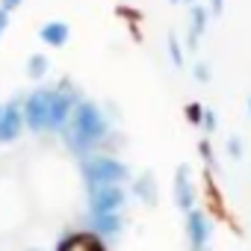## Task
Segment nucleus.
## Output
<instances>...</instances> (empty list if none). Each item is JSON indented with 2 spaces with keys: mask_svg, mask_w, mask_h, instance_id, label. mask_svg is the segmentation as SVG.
<instances>
[{
  "mask_svg": "<svg viewBox=\"0 0 251 251\" xmlns=\"http://www.w3.org/2000/svg\"><path fill=\"white\" fill-rule=\"evenodd\" d=\"M50 56L48 53H30L27 56V77L30 80H45L50 74Z\"/></svg>",
  "mask_w": 251,
  "mask_h": 251,
  "instance_id": "15",
  "label": "nucleus"
},
{
  "mask_svg": "<svg viewBox=\"0 0 251 251\" xmlns=\"http://www.w3.org/2000/svg\"><path fill=\"white\" fill-rule=\"evenodd\" d=\"M166 53H169V62H172L175 68H183V62H186V48H183V42H180V36H177L175 30L166 33Z\"/></svg>",
  "mask_w": 251,
  "mask_h": 251,
  "instance_id": "14",
  "label": "nucleus"
},
{
  "mask_svg": "<svg viewBox=\"0 0 251 251\" xmlns=\"http://www.w3.org/2000/svg\"><path fill=\"white\" fill-rule=\"evenodd\" d=\"M112 115L106 112V106H100L92 98H80V103L74 106L71 118L65 121V127L59 130L65 148L77 157H89L106 148V142H112Z\"/></svg>",
  "mask_w": 251,
  "mask_h": 251,
  "instance_id": "1",
  "label": "nucleus"
},
{
  "mask_svg": "<svg viewBox=\"0 0 251 251\" xmlns=\"http://www.w3.org/2000/svg\"><path fill=\"white\" fill-rule=\"evenodd\" d=\"M201 127H204V133H207V136H213V133H216V127H219V115H216V109H204Z\"/></svg>",
  "mask_w": 251,
  "mask_h": 251,
  "instance_id": "20",
  "label": "nucleus"
},
{
  "mask_svg": "<svg viewBox=\"0 0 251 251\" xmlns=\"http://www.w3.org/2000/svg\"><path fill=\"white\" fill-rule=\"evenodd\" d=\"M225 154H227L233 163H239V160L245 157V145H242V139H239V136H227V142H225Z\"/></svg>",
  "mask_w": 251,
  "mask_h": 251,
  "instance_id": "16",
  "label": "nucleus"
},
{
  "mask_svg": "<svg viewBox=\"0 0 251 251\" xmlns=\"http://www.w3.org/2000/svg\"><path fill=\"white\" fill-rule=\"evenodd\" d=\"M169 3H180V0H169Z\"/></svg>",
  "mask_w": 251,
  "mask_h": 251,
  "instance_id": "26",
  "label": "nucleus"
},
{
  "mask_svg": "<svg viewBox=\"0 0 251 251\" xmlns=\"http://www.w3.org/2000/svg\"><path fill=\"white\" fill-rule=\"evenodd\" d=\"M0 6H3L6 12H15V9H21V6H24V0H0Z\"/></svg>",
  "mask_w": 251,
  "mask_h": 251,
  "instance_id": "22",
  "label": "nucleus"
},
{
  "mask_svg": "<svg viewBox=\"0 0 251 251\" xmlns=\"http://www.w3.org/2000/svg\"><path fill=\"white\" fill-rule=\"evenodd\" d=\"M9 15H12V12H6L3 6H0V39H3L6 30H9Z\"/></svg>",
  "mask_w": 251,
  "mask_h": 251,
  "instance_id": "21",
  "label": "nucleus"
},
{
  "mask_svg": "<svg viewBox=\"0 0 251 251\" xmlns=\"http://www.w3.org/2000/svg\"><path fill=\"white\" fill-rule=\"evenodd\" d=\"M225 12V0H210V15H222Z\"/></svg>",
  "mask_w": 251,
  "mask_h": 251,
  "instance_id": "23",
  "label": "nucleus"
},
{
  "mask_svg": "<svg viewBox=\"0 0 251 251\" xmlns=\"http://www.w3.org/2000/svg\"><path fill=\"white\" fill-rule=\"evenodd\" d=\"M24 127L33 133H48V115H50V86H39L24 98Z\"/></svg>",
  "mask_w": 251,
  "mask_h": 251,
  "instance_id": "5",
  "label": "nucleus"
},
{
  "mask_svg": "<svg viewBox=\"0 0 251 251\" xmlns=\"http://www.w3.org/2000/svg\"><path fill=\"white\" fill-rule=\"evenodd\" d=\"M68 39H71V27L65 24V21H45L42 27H39V42L45 45V48H65L68 45Z\"/></svg>",
  "mask_w": 251,
  "mask_h": 251,
  "instance_id": "13",
  "label": "nucleus"
},
{
  "mask_svg": "<svg viewBox=\"0 0 251 251\" xmlns=\"http://www.w3.org/2000/svg\"><path fill=\"white\" fill-rule=\"evenodd\" d=\"M180 3H186V6H195V3H201V0H180Z\"/></svg>",
  "mask_w": 251,
  "mask_h": 251,
  "instance_id": "24",
  "label": "nucleus"
},
{
  "mask_svg": "<svg viewBox=\"0 0 251 251\" xmlns=\"http://www.w3.org/2000/svg\"><path fill=\"white\" fill-rule=\"evenodd\" d=\"M198 154H201V160L207 163V169H216V151H213L210 136H204V139L198 142Z\"/></svg>",
  "mask_w": 251,
  "mask_h": 251,
  "instance_id": "17",
  "label": "nucleus"
},
{
  "mask_svg": "<svg viewBox=\"0 0 251 251\" xmlns=\"http://www.w3.org/2000/svg\"><path fill=\"white\" fill-rule=\"evenodd\" d=\"M124 213H98V216H86V225L95 236H100L103 242H112L124 233Z\"/></svg>",
  "mask_w": 251,
  "mask_h": 251,
  "instance_id": "10",
  "label": "nucleus"
},
{
  "mask_svg": "<svg viewBox=\"0 0 251 251\" xmlns=\"http://www.w3.org/2000/svg\"><path fill=\"white\" fill-rule=\"evenodd\" d=\"M24 133V106L21 100L0 103V145H12Z\"/></svg>",
  "mask_w": 251,
  "mask_h": 251,
  "instance_id": "8",
  "label": "nucleus"
},
{
  "mask_svg": "<svg viewBox=\"0 0 251 251\" xmlns=\"http://www.w3.org/2000/svg\"><path fill=\"white\" fill-rule=\"evenodd\" d=\"M80 177L86 186H103V183H121L127 186L133 180V172L130 166L124 163L121 157L115 154H89V157H80Z\"/></svg>",
  "mask_w": 251,
  "mask_h": 251,
  "instance_id": "2",
  "label": "nucleus"
},
{
  "mask_svg": "<svg viewBox=\"0 0 251 251\" xmlns=\"http://www.w3.org/2000/svg\"><path fill=\"white\" fill-rule=\"evenodd\" d=\"M80 103V92L71 80H59L50 86V115H48V133H59L65 121L71 118L74 106Z\"/></svg>",
  "mask_w": 251,
  "mask_h": 251,
  "instance_id": "4",
  "label": "nucleus"
},
{
  "mask_svg": "<svg viewBox=\"0 0 251 251\" xmlns=\"http://www.w3.org/2000/svg\"><path fill=\"white\" fill-rule=\"evenodd\" d=\"M53 251H106V242L92 230H77V233H65Z\"/></svg>",
  "mask_w": 251,
  "mask_h": 251,
  "instance_id": "12",
  "label": "nucleus"
},
{
  "mask_svg": "<svg viewBox=\"0 0 251 251\" xmlns=\"http://www.w3.org/2000/svg\"><path fill=\"white\" fill-rule=\"evenodd\" d=\"M172 198H175V207L180 213H189L198 201V189H195V177H192V169L189 163H180L175 169V180H172Z\"/></svg>",
  "mask_w": 251,
  "mask_h": 251,
  "instance_id": "7",
  "label": "nucleus"
},
{
  "mask_svg": "<svg viewBox=\"0 0 251 251\" xmlns=\"http://www.w3.org/2000/svg\"><path fill=\"white\" fill-rule=\"evenodd\" d=\"M248 115H251V98H248Z\"/></svg>",
  "mask_w": 251,
  "mask_h": 251,
  "instance_id": "25",
  "label": "nucleus"
},
{
  "mask_svg": "<svg viewBox=\"0 0 251 251\" xmlns=\"http://www.w3.org/2000/svg\"><path fill=\"white\" fill-rule=\"evenodd\" d=\"M130 201V189L121 183H103V186H86V213H124Z\"/></svg>",
  "mask_w": 251,
  "mask_h": 251,
  "instance_id": "3",
  "label": "nucleus"
},
{
  "mask_svg": "<svg viewBox=\"0 0 251 251\" xmlns=\"http://www.w3.org/2000/svg\"><path fill=\"white\" fill-rule=\"evenodd\" d=\"M204 109H207V106H201L198 100H189V103H186V121H189V124H195V127H201Z\"/></svg>",
  "mask_w": 251,
  "mask_h": 251,
  "instance_id": "18",
  "label": "nucleus"
},
{
  "mask_svg": "<svg viewBox=\"0 0 251 251\" xmlns=\"http://www.w3.org/2000/svg\"><path fill=\"white\" fill-rule=\"evenodd\" d=\"M192 80H195V83H201V86H207V83L213 80L210 65H207V62H195V65H192Z\"/></svg>",
  "mask_w": 251,
  "mask_h": 251,
  "instance_id": "19",
  "label": "nucleus"
},
{
  "mask_svg": "<svg viewBox=\"0 0 251 251\" xmlns=\"http://www.w3.org/2000/svg\"><path fill=\"white\" fill-rule=\"evenodd\" d=\"M183 233H186V245L189 251H207L216 233V225L210 222V216L198 207H192L189 213H183Z\"/></svg>",
  "mask_w": 251,
  "mask_h": 251,
  "instance_id": "6",
  "label": "nucleus"
},
{
  "mask_svg": "<svg viewBox=\"0 0 251 251\" xmlns=\"http://www.w3.org/2000/svg\"><path fill=\"white\" fill-rule=\"evenodd\" d=\"M210 6H204V3H195V6H189V21H186V39H183V48L189 50V53H195L198 50V45H201V39H204V33L210 30Z\"/></svg>",
  "mask_w": 251,
  "mask_h": 251,
  "instance_id": "9",
  "label": "nucleus"
},
{
  "mask_svg": "<svg viewBox=\"0 0 251 251\" xmlns=\"http://www.w3.org/2000/svg\"><path fill=\"white\" fill-rule=\"evenodd\" d=\"M33 251H36V248H33Z\"/></svg>",
  "mask_w": 251,
  "mask_h": 251,
  "instance_id": "27",
  "label": "nucleus"
},
{
  "mask_svg": "<svg viewBox=\"0 0 251 251\" xmlns=\"http://www.w3.org/2000/svg\"><path fill=\"white\" fill-rule=\"evenodd\" d=\"M130 195H133L142 207H157V204H160V180H157V175H154L151 169H145L142 175H136Z\"/></svg>",
  "mask_w": 251,
  "mask_h": 251,
  "instance_id": "11",
  "label": "nucleus"
}]
</instances>
